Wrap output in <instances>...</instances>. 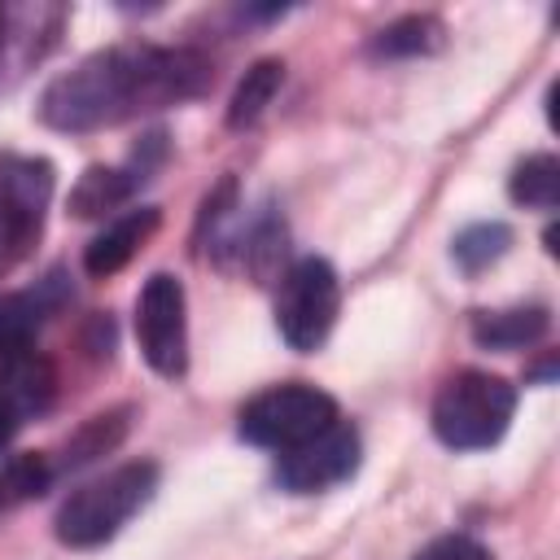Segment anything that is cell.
<instances>
[{"instance_id":"1","label":"cell","mask_w":560,"mask_h":560,"mask_svg":"<svg viewBox=\"0 0 560 560\" xmlns=\"http://www.w3.org/2000/svg\"><path fill=\"white\" fill-rule=\"evenodd\" d=\"M210 61L192 48H105L57 74L39 96V118L57 131H101L144 109L201 96Z\"/></svg>"},{"instance_id":"2","label":"cell","mask_w":560,"mask_h":560,"mask_svg":"<svg viewBox=\"0 0 560 560\" xmlns=\"http://www.w3.org/2000/svg\"><path fill=\"white\" fill-rule=\"evenodd\" d=\"M158 486V464L149 459H131V464H118L114 472L79 486L61 512H57V538L66 547H101L109 542L153 494Z\"/></svg>"},{"instance_id":"3","label":"cell","mask_w":560,"mask_h":560,"mask_svg":"<svg viewBox=\"0 0 560 560\" xmlns=\"http://www.w3.org/2000/svg\"><path fill=\"white\" fill-rule=\"evenodd\" d=\"M516 411V389L490 372H455L433 398V433L451 451L494 446Z\"/></svg>"},{"instance_id":"4","label":"cell","mask_w":560,"mask_h":560,"mask_svg":"<svg viewBox=\"0 0 560 560\" xmlns=\"http://www.w3.org/2000/svg\"><path fill=\"white\" fill-rule=\"evenodd\" d=\"M332 420H337L332 394H324L306 381H289V385H271V389L254 394L241 407V438L284 455V451L311 442L315 433H324Z\"/></svg>"},{"instance_id":"5","label":"cell","mask_w":560,"mask_h":560,"mask_svg":"<svg viewBox=\"0 0 560 560\" xmlns=\"http://www.w3.org/2000/svg\"><path fill=\"white\" fill-rule=\"evenodd\" d=\"M337 306H341L337 271L324 258H298L276 293V328L293 350L311 354L328 341L337 324Z\"/></svg>"},{"instance_id":"6","label":"cell","mask_w":560,"mask_h":560,"mask_svg":"<svg viewBox=\"0 0 560 560\" xmlns=\"http://www.w3.org/2000/svg\"><path fill=\"white\" fill-rule=\"evenodd\" d=\"M136 341L158 376L175 381L188 372V302L171 271H153L144 280L136 302Z\"/></svg>"},{"instance_id":"7","label":"cell","mask_w":560,"mask_h":560,"mask_svg":"<svg viewBox=\"0 0 560 560\" xmlns=\"http://www.w3.org/2000/svg\"><path fill=\"white\" fill-rule=\"evenodd\" d=\"M354 468H359V433H354V424L332 420L324 433H315L311 442L280 455L276 481L293 494H315V490L346 481Z\"/></svg>"},{"instance_id":"8","label":"cell","mask_w":560,"mask_h":560,"mask_svg":"<svg viewBox=\"0 0 560 560\" xmlns=\"http://www.w3.org/2000/svg\"><path fill=\"white\" fill-rule=\"evenodd\" d=\"M57 389L52 363L35 346H0V446L39 411H48Z\"/></svg>"},{"instance_id":"9","label":"cell","mask_w":560,"mask_h":560,"mask_svg":"<svg viewBox=\"0 0 560 560\" xmlns=\"http://www.w3.org/2000/svg\"><path fill=\"white\" fill-rule=\"evenodd\" d=\"M52 197V166L39 158H4L0 162V254L22 249L44 219Z\"/></svg>"},{"instance_id":"10","label":"cell","mask_w":560,"mask_h":560,"mask_svg":"<svg viewBox=\"0 0 560 560\" xmlns=\"http://www.w3.org/2000/svg\"><path fill=\"white\" fill-rule=\"evenodd\" d=\"M162 136H149L144 149H136L131 166H88L79 175V184L70 188V210L79 219H101L114 214L122 201H131V192L149 179V171L162 162Z\"/></svg>"},{"instance_id":"11","label":"cell","mask_w":560,"mask_h":560,"mask_svg":"<svg viewBox=\"0 0 560 560\" xmlns=\"http://www.w3.org/2000/svg\"><path fill=\"white\" fill-rule=\"evenodd\" d=\"M158 210L153 206H140V210H127V214H118L105 232H96L92 236V245L83 249V267H88V276H96V280H105V276H114V271H122L136 254H140V245L153 236V228H158Z\"/></svg>"},{"instance_id":"12","label":"cell","mask_w":560,"mask_h":560,"mask_svg":"<svg viewBox=\"0 0 560 560\" xmlns=\"http://www.w3.org/2000/svg\"><path fill=\"white\" fill-rule=\"evenodd\" d=\"M551 328L547 306H508V311H472V341L486 350H525L542 341Z\"/></svg>"},{"instance_id":"13","label":"cell","mask_w":560,"mask_h":560,"mask_svg":"<svg viewBox=\"0 0 560 560\" xmlns=\"http://www.w3.org/2000/svg\"><path fill=\"white\" fill-rule=\"evenodd\" d=\"M57 280L61 276H48L39 289L0 302V346H31L35 328L61 306V284Z\"/></svg>"},{"instance_id":"14","label":"cell","mask_w":560,"mask_h":560,"mask_svg":"<svg viewBox=\"0 0 560 560\" xmlns=\"http://www.w3.org/2000/svg\"><path fill=\"white\" fill-rule=\"evenodd\" d=\"M280 83H284V66L276 61V57H267V61H254L249 70H245V79L236 83V92H232V101H228V127H249V122H258V114L271 105V96L280 92Z\"/></svg>"},{"instance_id":"15","label":"cell","mask_w":560,"mask_h":560,"mask_svg":"<svg viewBox=\"0 0 560 560\" xmlns=\"http://www.w3.org/2000/svg\"><path fill=\"white\" fill-rule=\"evenodd\" d=\"M508 192H512L516 206L556 210V201H560V162L551 153H529L525 162H516V171L508 179Z\"/></svg>"},{"instance_id":"16","label":"cell","mask_w":560,"mask_h":560,"mask_svg":"<svg viewBox=\"0 0 560 560\" xmlns=\"http://www.w3.org/2000/svg\"><path fill=\"white\" fill-rule=\"evenodd\" d=\"M446 39V26L429 13H411V18H398L389 22L381 35H376V52L381 57H420V52H438Z\"/></svg>"},{"instance_id":"17","label":"cell","mask_w":560,"mask_h":560,"mask_svg":"<svg viewBox=\"0 0 560 560\" xmlns=\"http://www.w3.org/2000/svg\"><path fill=\"white\" fill-rule=\"evenodd\" d=\"M52 481V468L44 455L26 451L0 464V512H13L22 503H31L35 494H44V486Z\"/></svg>"},{"instance_id":"18","label":"cell","mask_w":560,"mask_h":560,"mask_svg":"<svg viewBox=\"0 0 560 560\" xmlns=\"http://www.w3.org/2000/svg\"><path fill=\"white\" fill-rule=\"evenodd\" d=\"M508 245H512V228H508V223H472V228H464V232L455 236L451 258H455L468 276H477V271H486L490 262H499V258L508 254Z\"/></svg>"},{"instance_id":"19","label":"cell","mask_w":560,"mask_h":560,"mask_svg":"<svg viewBox=\"0 0 560 560\" xmlns=\"http://www.w3.org/2000/svg\"><path fill=\"white\" fill-rule=\"evenodd\" d=\"M411 560H490V551L468 534H442L429 547H420Z\"/></svg>"},{"instance_id":"20","label":"cell","mask_w":560,"mask_h":560,"mask_svg":"<svg viewBox=\"0 0 560 560\" xmlns=\"http://www.w3.org/2000/svg\"><path fill=\"white\" fill-rule=\"evenodd\" d=\"M4 26H9V9L0 4V52H4Z\"/></svg>"}]
</instances>
